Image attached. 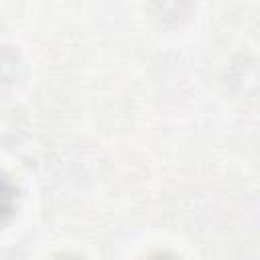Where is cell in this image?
Segmentation results:
<instances>
[{
	"mask_svg": "<svg viewBox=\"0 0 260 260\" xmlns=\"http://www.w3.org/2000/svg\"><path fill=\"white\" fill-rule=\"evenodd\" d=\"M12 203H14V189L0 175V219L12 211Z\"/></svg>",
	"mask_w": 260,
	"mask_h": 260,
	"instance_id": "6da1fadb",
	"label": "cell"
},
{
	"mask_svg": "<svg viewBox=\"0 0 260 260\" xmlns=\"http://www.w3.org/2000/svg\"><path fill=\"white\" fill-rule=\"evenodd\" d=\"M152 260H169V258H165V256H158V258H152Z\"/></svg>",
	"mask_w": 260,
	"mask_h": 260,
	"instance_id": "7a4b0ae2",
	"label": "cell"
}]
</instances>
